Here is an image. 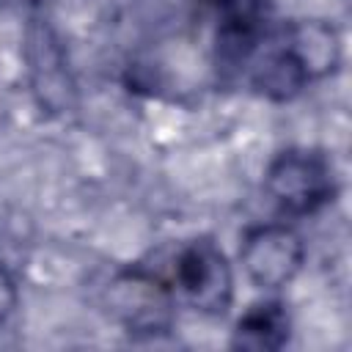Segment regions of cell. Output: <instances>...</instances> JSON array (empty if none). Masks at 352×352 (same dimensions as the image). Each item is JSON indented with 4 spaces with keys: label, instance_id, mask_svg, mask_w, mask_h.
I'll return each mask as SVG.
<instances>
[{
    "label": "cell",
    "instance_id": "cell-6",
    "mask_svg": "<svg viewBox=\"0 0 352 352\" xmlns=\"http://www.w3.org/2000/svg\"><path fill=\"white\" fill-rule=\"evenodd\" d=\"M283 47L300 60L308 80H319L338 66L341 41L338 33L322 19H300L280 30Z\"/></svg>",
    "mask_w": 352,
    "mask_h": 352
},
{
    "label": "cell",
    "instance_id": "cell-3",
    "mask_svg": "<svg viewBox=\"0 0 352 352\" xmlns=\"http://www.w3.org/2000/svg\"><path fill=\"white\" fill-rule=\"evenodd\" d=\"M107 311L129 333H165L173 322V300L165 283L143 270H121L104 286Z\"/></svg>",
    "mask_w": 352,
    "mask_h": 352
},
{
    "label": "cell",
    "instance_id": "cell-5",
    "mask_svg": "<svg viewBox=\"0 0 352 352\" xmlns=\"http://www.w3.org/2000/svg\"><path fill=\"white\" fill-rule=\"evenodd\" d=\"M302 239L278 223L253 226L245 231L239 245V258L248 278L261 289L286 286L302 267Z\"/></svg>",
    "mask_w": 352,
    "mask_h": 352
},
{
    "label": "cell",
    "instance_id": "cell-9",
    "mask_svg": "<svg viewBox=\"0 0 352 352\" xmlns=\"http://www.w3.org/2000/svg\"><path fill=\"white\" fill-rule=\"evenodd\" d=\"M286 338H289V314L275 300L250 305L234 330V346L256 349V352L280 349Z\"/></svg>",
    "mask_w": 352,
    "mask_h": 352
},
{
    "label": "cell",
    "instance_id": "cell-11",
    "mask_svg": "<svg viewBox=\"0 0 352 352\" xmlns=\"http://www.w3.org/2000/svg\"><path fill=\"white\" fill-rule=\"evenodd\" d=\"M8 6H16V8H25V11H36L41 6V0H6Z\"/></svg>",
    "mask_w": 352,
    "mask_h": 352
},
{
    "label": "cell",
    "instance_id": "cell-4",
    "mask_svg": "<svg viewBox=\"0 0 352 352\" xmlns=\"http://www.w3.org/2000/svg\"><path fill=\"white\" fill-rule=\"evenodd\" d=\"M176 286L204 314H223L234 297V275L212 239H192L176 258Z\"/></svg>",
    "mask_w": 352,
    "mask_h": 352
},
{
    "label": "cell",
    "instance_id": "cell-7",
    "mask_svg": "<svg viewBox=\"0 0 352 352\" xmlns=\"http://www.w3.org/2000/svg\"><path fill=\"white\" fill-rule=\"evenodd\" d=\"M250 82L258 94H264L267 99H292L297 96L311 80L305 74V69L300 66V60L283 47L280 38L272 41V47H267L250 69Z\"/></svg>",
    "mask_w": 352,
    "mask_h": 352
},
{
    "label": "cell",
    "instance_id": "cell-8",
    "mask_svg": "<svg viewBox=\"0 0 352 352\" xmlns=\"http://www.w3.org/2000/svg\"><path fill=\"white\" fill-rule=\"evenodd\" d=\"M209 14L220 25V41L231 52H248L264 25L267 0H204Z\"/></svg>",
    "mask_w": 352,
    "mask_h": 352
},
{
    "label": "cell",
    "instance_id": "cell-1",
    "mask_svg": "<svg viewBox=\"0 0 352 352\" xmlns=\"http://www.w3.org/2000/svg\"><path fill=\"white\" fill-rule=\"evenodd\" d=\"M264 187L270 198L289 214H311L336 195V176L327 157L308 148L280 151L267 173Z\"/></svg>",
    "mask_w": 352,
    "mask_h": 352
},
{
    "label": "cell",
    "instance_id": "cell-2",
    "mask_svg": "<svg viewBox=\"0 0 352 352\" xmlns=\"http://www.w3.org/2000/svg\"><path fill=\"white\" fill-rule=\"evenodd\" d=\"M25 60L36 102L47 113H69L77 102V85L66 60V50L41 14H30L25 30Z\"/></svg>",
    "mask_w": 352,
    "mask_h": 352
},
{
    "label": "cell",
    "instance_id": "cell-10",
    "mask_svg": "<svg viewBox=\"0 0 352 352\" xmlns=\"http://www.w3.org/2000/svg\"><path fill=\"white\" fill-rule=\"evenodd\" d=\"M14 305H16V286H14V278L6 272V267L0 264V322L11 316Z\"/></svg>",
    "mask_w": 352,
    "mask_h": 352
}]
</instances>
